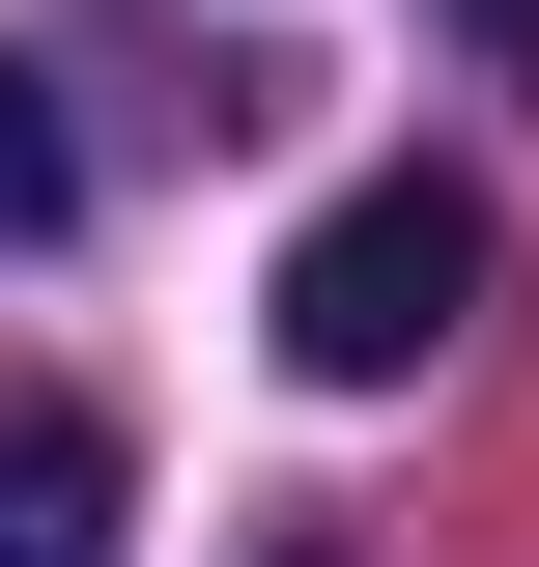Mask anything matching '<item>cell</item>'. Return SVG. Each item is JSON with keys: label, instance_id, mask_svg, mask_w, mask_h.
I'll use <instances>...</instances> for the list:
<instances>
[{"label": "cell", "instance_id": "7a4b0ae2", "mask_svg": "<svg viewBox=\"0 0 539 567\" xmlns=\"http://www.w3.org/2000/svg\"><path fill=\"white\" fill-rule=\"evenodd\" d=\"M0 567H114V425L85 398H0Z\"/></svg>", "mask_w": 539, "mask_h": 567}, {"label": "cell", "instance_id": "6da1fadb", "mask_svg": "<svg viewBox=\"0 0 539 567\" xmlns=\"http://www.w3.org/2000/svg\"><path fill=\"white\" fill-rule=\"evenodd\" d=\"M455 312H482V171H369V199L284 227V369L313 398H398Z\"/></svg>", "mask_w": 539, "mask_h": 567}, {"label": "cell", "instance_id": "3957f363", "mask_svg": "<svg viewBox=\"0 0 539 567\" xmlns=\"http://www.w3.org/2000/svg\"><path fill=\"white\" fill-rule=\"evenodd\" d=\"M58 199H85V142H58V85L0 58V256H29V227H58Z\"/></svg>", "mask_w": 539, "mask_h": 567}]
</instances>
